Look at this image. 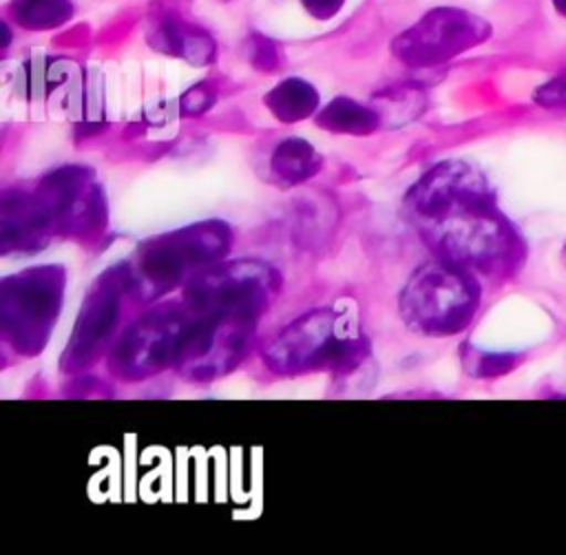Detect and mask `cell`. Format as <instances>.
Returning <instances> with one entry per match:
<instances>
[{
	"instance_id": "obj_13",
	"label": "cell",
	"mask_w": 566,
	"mask_h": 555,
	"mask_svg": "<svg viewBox=\"0 0 566 555\" xmlns=\"http://www.w3.org/2000/svg\"><path fill=\"white\" fill-rule=\"evenodd\" d=\"M270 166L279 179L287 184H301L318 172L321 157L310 142L290 137L274 148Z\"/></svg>"
},
{
	"instance_id": "obj_14",
	"label": "cell",
	"mask_w": 566,
	"mask_h": 555,
	"mask_svg": "<svg viewBox=\"0 0 566 555\" xmlns=\"http://www.w3.org/2000/svg\"><path fill=\"white\" fill-rule=\"evenodd\" d=\"M325 130L329 133H347V135H367L378 128L380 119L378 113L371 108L349 100V97H336L332 100L316 119Z\"/></svg>"
},
{
	"instance_id": "obj_8",
	"label": "cell",
	"mask_w": 566,
	"mask_h": 555,
	"mask_svg": "<svg viewBox=\"0 0 566 555\" xmlns=\"http://www.w3.org/2000/svg\"><path fill=\"white\" fill-rule=\"evenodd\" d=\"M188 307L157 310L135 323L113 354L122 376H144L177 360L179 343L188 325Z\"/></svg>"
},
{
	"instance_id": "obj_20",
	"label": "cell",
	"mask_w": 566,
	"mask_h": 555,
	"mask_svg": "<svg viewBox=\"0 0 566 555\" xmlns=\"http://www.w3.org/2000/svg\"><path fill=\"white\" fill-rule=\"evenodd\" d=\"M301 4L305 7L307 13H312L318 20H329L332 15H336L340 11V7L345 4V0H301Z\"/></svg>"
},
{
	"instance_id": "obj_10",
	"label": "cell",
	"mask_w": 566,
	"mask_h": 555,
	"mask_svg": "<svg viewBox=\"0 0 566 555\" xmlns=\"http://www.w3.org/2000/svg\"><path fill=\"white\" fill-rule=\"evenodd\" d=\"M148 40L157 51L181 55L190 64H208L214 57V40L206 31L181 22L177 15H161L153 24Z\"/></svg>"
},
{
	"instance_id": "obj_5",
	"label": "cell",
	"mask_w": 566,
	"mask_h": 555,
	"mask_svg": "<svg viewBox=\"0 0 566 555\" xmlns=\"http://www.w3.org/2000/svg\"><path fill=\"white\" fill-rule=\"evenodd\" d=\"M491 33L486 20L458 7H438L424 13L413 27L402 31L391 51L407 66L442 64L467 49L484 42Z\"/></svg>"
},
{
	"instance_id": "obj_17",
	"label": "cell",
	"mask_w": 566,
	"mask_h": 555,
	"mask_svg": "<svg viewBox=\"0 0 566 555\" xmlns=\"http://www.w3.org/2000/svg\"><path fill=\"white\" fill-rule=\"evenodd\" d=\"M214 104V91L208 84H197L184 93L179 108L184 115H201Z\"/></svg>"
},
{
	"instance_id": "obj_3",
	"label": "cell",
	"mask_w": 566,
	"mask_h": 555,
	"mask_svg": "<svg viewBox=\"0 0 566 555\" xmlns=\"http://www.w3.org/2000/svg\"><path fill=\"white\" fill-rule=\"evenodd\" d=\"M478 290L464 270L449 261L418 268L400 294V312L411 329L433 336L460 332L473 316Z\"/></svg>"
},
{
	"instance_id": "obj_12",
	"label": "cell",
	"mask_w": 566,
	"mask_h": 555,
	"mask_svg": "<svg viewBox=\"0 0 566 555\" xmlns=\"http://www.w3.org/2000/svg\"><path fill=\"white\" fill-rule=\"evenodd\" d=\"M265 106L281 122H298L316 111L318 93L305 80L287 77L265 95Z\"/></svg>"
},
{
	"instance_id": "obj_2",
	"label": "cell",
	"mask_w": 566,
	"mask_h": 555,
	"mask_svg": "<svg viewBox=\"0 0 566 555\" xmlns=\"http://www.w3.org/2000/svg\"><path fill=\"white\" fill-rule=\"evenodd\" d=\"M365 358V341L349 312L314 310L287 325L268 349V365L279 374L310 369H356Z\"/></svg>"
},
{
	"instance_id": "obj_21",
	"label": "cell",
	"mask_w": 566,
	"mask_h": 555,
	"mask_svg": "<svg viewBox=\"0 0 566 555\" xmlns=\"http://www.w3.org/2000/svg\"><path fill=\"white\" fill-rule=\"evenodd\" d=\"M553 7H555L562 15H566V0H553Z\"/></svg>"
},
{
	"instance_id": "obj_9",
	"label": "cell",
	"mask_w": 566,
	"mask_h": 555,
	"mask_svg": "<svg viewBox=\"0 0 566 555\" xmlns=\"http://www.w3.org/2000/svg\"><path fill=\"white\" fill-rule=\"evenodd\" d=\"M57 290H53L51 279L42 274H31L18 281L15 292H4V323L15 329V336L29 343H40V329L55 316Z\"/></svg>"
},
{
	"instance_id": "obj_11",
	"label": "cell",
	"mask_w": 566,
	"mask_h": 555,
	"mask_svg": "<svg viewBox=\"0 0 566 555\" xmlns=\"http://www.w3.org/2000/svg\"><path fill=\"white\" fill-rule=\"evenodd\" d=\"M117 321V296L111 290H104L93 296V301L84 307L75 336H73V358L88 360L108 338Z\"/></svg>"
},
{
	"instance_id": "obj_7",
	"label": "cell",
	"mask_w": 566,
	"mask_h": 555,
	"mask_svg": "<svg viewBox=\"0 0 566 555\" xmlns=\"http://www.w3.org/2000/svg\"><path fill=\"white\" fill-rule=\"evenodd\" d=\"M228 245V234L221 232L219 223H203L188 228L179 234L157 239L144 248L139 254L137 270L130 274L135 287L142 292L153 290L161 292L175 285L190 270H197L206 263H212Z\"/></svg>"
},
{
	"instance_id": "obj_16",
	"label": "cell",
	"mask_w": 566,
	"mask_h": 555,
	"mask_svg": "<svg viewBox=\"0 0 566 555\" xmlns=\"http://www.w3.org/2000/svg\"><path fill=\"white\" fill-rule=\"evenodd\" d=\"M334 210L327 201H301L294 210V232L303 241H318L334 226Z\"/></svg>"
},
{
	"instance_id": "obj_4",
	"label": "cell",
	"mask_w": 566,
	"mask_h": 555,
	"mask_svg": "<svg viewBox=\"0 0 566 555\" xmlns=\"http://www.w3.org/2000/svg\"><path fill=\"white\" fill-rule=\"evenodd\" d=\"M272 268L256 261H237L201 272L186 292V307L197 314L256 318L276 294Z\"/></svg>"
},
{
	"instance_id": "obj_6",
	"label": "cell",
	"mask_w": 566,
	"mask_h": 555,
	"mask_svg": "<svg viewBox=\"0 0 566 555\" xmlns=\"http://www.w3.org/2000/svg\"><path fill=\"white\" fill-rule=\"evenodd\" d=\"M188 314L175 360L179 371L195 380H210L230 371L250 343L254 321L223 314H197L192 310H188Z\"/></svg>"
},
{
	"instance_id": "obj_19",
	"label": "cell",
	"mask_w": 566,
	"mask_h": 555,
	"mask_svg": "<svg viewBox=\"0 0 566 555\" xmlns=\"http://www.w3.org/2000/svg\"><path fill=\"white\" fill-rule=\"evenodd\" d=\"M252 64L261 71H272L279 66V53L272 40L263 35L252 38Z\"/></svg>"
},
{
	"instance_id": "obj_18",
	"label": "cell",
	"mask_w": 566,
	"mask_h": 555,
	"mask_svg": "<svg viewBox=\"0 0 566 555\" xmlns=\"http://www.w3.org/2000/svg\"><path fill=\"white\" fill-rule=\"evenodd\" d=\"M535 102L546 108L566 106V75L553 77L535 91Z\"/></svg>"
},
{
	"instance_id": "obj_15",
	"label": "cell",
	"mask_w": 566,
	"mask_h": 555,
	"mask_svg": "<svg viewBox=\"0 0 566 555\" xmlns=\"http://www.w3.org/2000/svg\"><path fill=\"white\" fill-rule=\"evenodd\" d=\"M11 15L29 31H46L71 20L73 0H13Z\"/></svg>"
},
{
	"instance_id": "obj_1",
	"label": "cell",
	"mask_w": 566,
	"mask_h": 555,
	"mask_svg": "<svg viewBox=\"0 0 566 555\" xmlns=\"http://www.w3.org/2000/svg\"><path fill=\"white\" fill-rule=\"evenodd\" d=\"M407 203L424 239L455 265L491 268L509 254L511 234L489 203L482 175L462 164L433 166L409 190Z\"/></svg>"
}]
</instances>
